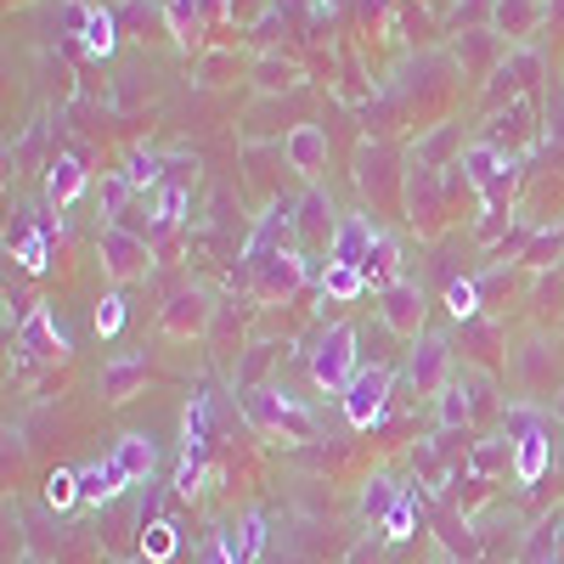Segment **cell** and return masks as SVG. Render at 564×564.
<instances>
[{"label":"cell","instance_id":"obj_1","mask_svg":"<svg viewBox=\"0 0 564 564\" xmlns=\"http://www.w3.org/2000/svg\"><path fill=\"white\" fill-rule=\"evenodd\" d=\"M243 412H249V423H254L260 435H282L289 446L316 441V412L300 395H289V390H249Z\"/></svg>","mask_w":564,"mask_h":564},{"label":"cell","instance_id":"obj_2","mask_svg":"<svg viewBox=\"0 0 564 564\" xmlns=\"http://www.w3.org/2000/svg\"><path fill=\"white\" fill-rule=\"evenodd\" d=\"M356 327L350 322H334L327 334L316 339V356H311V379L322 395H345L350 379H356Z\"/></svg>","mask_w":564,"mask_h":564},{"label":"cell","instance_id":"obj_3","mask_svg":"<svg viewBox=\"0 0 564 564\" xmlns=\"http://www.w3.org/2000/svg\"><path fill=\"white\" fill-rule=\"evenodd\" d=\"M97 260H102V271L113 282H135V276H148V265H153V243L141 238V231H130V226H102Z\"/></svg>","mask_w":564,"mask_h":564},{"label":"cell","instance_id":"obj_4","mask_svg":"<svg viewBox=\"0 0 564 564\" xmlns=\"http://www.w3.org/2000/svg\"><path fill=\"white\" fill-rule=\"evenodd\" d=\"M249 276H254V294H260L265 305H276V300H294V294H300V282L311 276V254L289 243V249H276L271 260H260Z\"/></svg>","mask_w":564,"mask_h":564},{"label":"cell","instance_id":"obj_5","mask_svg":"<svg viewBox=\"0 0 564 564\" xmlns=\"http://www.w3.org/2000/svg\"><path fill=\"white\" fill-rule=\"evenodd\" d=\"M390 384H395V372H390V367H361V372H356L350 390L339 395V401H345V423H350V430H372V423L384 417Z\"/></svg>","mask_w":564,"mask_h":564},{"label":"cell","instance_id":"obj_6","mask_svg":"<svg viewBox=\"0 0 564 564\" xmlns=\"http://www.w3.org/2000/svg\"><path fill=\"white\" fill-rule=\"evenodd\" d=\"M406 379H412L417 395H430V401H435V395L452 384V345H446L441 334H423L417 350L406 356Z\"/></svg>","mask_w":564,"mask_h":564},{"label":"cell","instance_id":"obj_7","mask_svg":"<svg viewBox=\"0 0 564 564\" xmlns=\"http://www.w3.org/2000/svg\"><path fill=\"white\" fill-rule=\"evenodd\" d=\"M547 468H553V435L542 430V423H525V430L513 435V486L536 491Z\"/></svg>","mask_w":564,"mask_h":564},{"label":"cell","instance_id":"obj_8","mask_svg":"<svg viewBox=\"0 0 564 564\" xmlns=\"http://www.w3.org/2000/svg\"><path fill=\"white\" fill-rule=\"evenodd\" d=\"M457 170H463V181L475 186V193H486V198H497L502 186L513 181V164L491 148V141H468V148L457 153Z\"/></svg>","mask_w":564,"mask_h":564},{"label":"cell","instance_id":"obj_9","mask_svg":"<svg viewBox=\"0 0 564 564\" xmlns=\"http://www.w3.org/2000/svg\"><path fill=\"white\" fill-rule=\"evenodd\" d=\"M379 316H384L390 334H401V339H423V289H417L412 276L390 282V289L379 294Z\"/></svg>","mask_w":564,"mask_h":564},{"label":"cell","instance_id":"obj_10","mask_svg":"<svg viewBox=\"0 0 564 564\" xmlns=\"http://www.w3.org/2000/svg\"><path fill=\"white\" fill-rule=\"evenodd\" d=\"M18 350L40 356V361H52V356H68V334L57 327L52 305H29L23 322H18Z\"/></svg>","mask_w":564,"mask_h":564},{"label":"cell","instance_id":"obj_11","mask_svg":"<svg viewBox=\"0 0 564 564\" xmlns=\"http://www.w3.org/2000/svg\"><path fill=\"white\" fill-rule=\"evenodd\" d=\"M282 159H289L294 175L316 181L327 170V130L322 124H294L289 135H282Z\"/></svg>","mask_w":564,"mask_h":564},{"label":"cell","instance_id":"obj_12","mask_svg":"<svg viewBox=\"0 0 564 564\" xmlns=\"http://www.w3.org/2000/svg\"><path fill=\"white\" fill-rule=\"evenodd\" d=\"M159 327H164L170 339H193V334H204V327H209V294H204V289H181V294H170Z\"/></svg>","mask_w":564,"mask_h":564},{"label":"cell","instance_id":"obj_13","mask_svg":"<svg viewBox=\"0 0 564 564\" xmlns=\"http://www.w3.org/2000/svg\"><path fill=\"white\" fill-rule=\"evenodd\" d=\"M289 231H294V204H276L260 215V226L249 231V243H243V265L254 271L260 260H271L276 249H289Z\"/></svg>","mask_w":564,"mask_h":564},{"label":"cell","instance_id":"obj_14","mask_svg":"<svg viewBox=\"0 0 564 564\" xmlns=\"http://www.w3.org/2000/svg\"><path fill=\"white\" fill-rule=\"evenodd\" d=\"M372 238H379V226H372V215H345L339 231H334V243H327V260H339V265H361Z\"/></svg>","mask_w":564,"mask_h":564},{"label":"cell","instance_id":"obj_15","mask_svg":"<svg viewBox=\"0 0 564 564\" xmlns=\"http://www.w3.org/2000/svg\"><path fill=\"white\" fill-rule=\"evenodd\" d=\"M542 23V0H491V34L497 40H531Z\"/></svg>","mask_w":564,"mask_h":564},{"label":"cell","instance_id":"obj_16","mask_svg":"<svg viewBox=\"0 0 564 564\" xmlns=\"http://www.w3.org/2000/svg\"><path fill=\"white\" fill-rule=\"evenodd\" d=\"M339 220H345V215H334V204H327L322 193H305V198L294 204V231H300L305 243H334Z\"/></svg>","mask_w":564,"mask_h":564},{"label":"cell","instance_id":"obj_17","mask_svg":"<svg viewBox=\"0 0 564 564\" xmlns=\"http://www.w3.org/2000/svg\"><path fill=\"white\" fill-rule=\"evenodd\" d=\"M113 463H119V475H124L130 486H148V480H153V468H159V446H153V435H119Z\"/></svg>","mask_w":564,"mask_h":564},{"label":"cell","instance_id":"obj_18","mask_svg":"<svg viewBox=\"0 0 564 564\" xmlns=\"http://www.w3.org/2000/svg\"><path fill=\"white\" fill-rule=\"evenodd\" d=\"M85 186H90V170L79 164V153H57V164L45 170V198H52L57 209H68Z\"/></svg>","mask_w":564,"mask_h":564},{"label":"cell","instance_id":"obj_19","mask_svg":"<svg viewBox=\"0 0 564 564\" xmlns=\"http://www.w3.org/2000/svg\"><path fill=\"white\" fill-rule=\"evenodd\" d=\"M79 45L90 57H113L119 45V12L113 7H85L79 12Z\"/></svg>","mask_w":564,"mask_h":564},{"label":"cell","instance_id":"obj_20","mask_svg":"<svg viewBox=\"0 0 564 564\" xmlns=\"http://www.w3.org/2000/svg\"><path fill=\"white\" fill-rule=\"evenodd\" d=\"M124 486H130V480L119 475V463H113V457H102V463H85V468H79V502H90V508L113 502Z\"/></svg>","mask_w":564,"mask_h":564},{"label":"cell","instance_id":"obj_21","mask_svg":"<svg viewBox=\"0 0 564 564\" xmlns=\"http://www.w3.org/2000/svg\"><path fill=\"white\" fill-rule=\"evenodd\" d=\"M361 271H367V289H379V294L390 289V282H401V243L390 238V231H379V238H372Z\"/></svg>","mask_w":564,"mask_h":564},{"label":"cell","instance_id":"obj_22","mask_svg":"<svg viewBox=\"0 0 564 564\" xmlns=\"http://www.w3.org/2000/svg\"><path fill=\"white\" fill-rule=\"evenodd\" d=\"M361 294H367V271L327 260V271H322V311H327V305H350V300H361Z\"/></svg>","mask_w":564,"mask_h":564},{"label":"cell","instance_id":"obj_23","mask_svg":"<svg viewBox=\"0 0 564 564\" xmlns=\"http://www.w3.org/2000/svg\"><path fill=\"white\" fill-rule=\"evenodd\" d=\"M141 384H148V356H119L102 367V395L108 401H130Z\"/></svg>","mask_w":564,"mask_h":564},{"label":"cell","instance_id":"obj_24","mask_svg":"<svg viewBox=\"0 0 564 564\" xmlns=\"http://www.w3.org/2000/svg\"><path fill=\"white\" fill-rule=\"evenodd\" d=\"M204 446H209V395H193L181 412V457L204 463Z\"/></svg>","mask_w":564,"mask_h":564},{"label":"cell","instance_id":"obj_25","mask_svg":"<svg viewBox=\"0 0 564 564\" xmlns=\"http://www.w3.org/2000/svg\"><path fill=\"white\" fill-rule=\"evenodd\" d=\"M401 497H406V491L395 486V475H384V468H379V475H372V480L361 486V502H356V508H361V520L384 525L390 513H395V502H401Z\"/></svg>","mask_w":564,"mask_h":564},{"label":"cell","instance_id":"obj_26","mask_svg":"<svg viewBox=\"0 0 564 564\" xmlns=\"http://www.w3.org/2000/svg\"><path fill=\"white\" fill-rule=\"evenodd\" d=\"M406 204H412V215H423V220L441 215V175H435V164H412Z\"/></svg>","mask_w":564,"mask_h":564},{"label":"cell","instance_id":"obj_27","mask_svg":"<svg viewBox=\"0 0 564 564\" xmlns=\"http://www.w3.org/2000/svg\"><path fill=\"white\" fill-rule=\"evenodd\" d=\"M508 463H513V441L491 435V441H480L475 452H468V480H497Z\"/></svg>","mask_w":564,"mask_h":564},{"label":"cell","instance_id":"obj_28","mask_svg":"<svg viewBox=\"0 0 564 564\" xmlns=\"http://www.w3.org/2000/svg\"><path fill=\"white\" fill-rule=\"evenodd\" d=\"M468 412H475V401H468L463 379H452V384L435 395V417H441V430H463V423H468Z\"/></svg>","mask_w":564,"mask_h":564},{"label":"cell","instance_id":"obj_29","mask_svg":"<svg viewBox=\"0 0 564 564\" xmlns=\"http://www.w3.org/2000/svg\"><path fill=\"white\" fill-rule=\"evenodd\" d=\"M446 311H452V322H475L480 316V282L475 276L446 282Z\"/></svg>","mask_w":564,"mask_h":564},{"label":"cell","instance_id":"obj_30","mask_svg":"<svg viewBox=\"0 0 564 564\" xmlns=\"http://www.w3.org/2000/svg\"><path fill=\"white\" fill-rule=\"evenodd\" d=\"M130 193H135V186H130V175H124V170H108V175H102V215H108V226H119V215H124Z\"/></svg>","mask_w":564,"mask_h":564},{"label":"cell","instance_id":"obj_31","mask_svg":"<svg viewBox=\"0 0 564 564\" xmlns=\"http://www.w3.org/2000/svg\"><path fill=\"white\" fill-rule=\"evenodd\" d=\"M141 553H148V564H170L175 558V525L153 520L148 531H141Z\"/></svg>","mask_w":564,"mask_h":564},{"label":"cell","instance_id":"obj_32","mask_svg":"<svg viewBox=\"0 0 564 564\" xmlns=\"http://www.w3.org/2000/svg\"><path fill=\"white\" fill-rule=\"evenodd\" d=\"M531 271H547V265H558L564 260V238H558V231H536V238H531V249L520 254Z\"/></svg>","mask_w":564,"mask_h":564},{"label":"cell","instance_id":"obj_33","mask_svg":"<svg viewBox=\"0 0 564 564\" xmlns=\"http://www.w3.org/2000/svg\"><path fill=\"white\" fill-rule=\"evenodd\" d=\"M45 502H52L57 513L74 508V502H79V468H57V475L45 480Z\"/></svg>","mask_w":564,"mask_h":564},{"label":"cell","instance_id":"obj_34","mask_svg":"<svg viewBox=\"0 0 564 564\" xmlns=\"http://www.w3.org/2000/svg\"><path fill=\"white\" fill-rule=\"evenodd\" d=\"M231 531H238L243 558L254 564V558H260V547H265V513H260V508H249V513H243V525H231Z\"/></svg>","mask_w":564,"mask_h":564},{"label":"cell","instance_id":"obj_35","mask_svg":"<svg viewBox=\"0 0 564 564\" xmlns=\"http://www.w3.org/2000/svg\"><path fill=\"white\" fill-rule=\"evenodd\" d=\"M384 536H390V542H412V536H417V502H412V497L395 502V513L384 520Z\"/></svg>","mask_w":564,"mask_h":564},{"label":"cell","instance_id":"obj_36","mask_svg":"<svg viewBox=\"0 0 564 564\" xmlns=\"http://www.w3.org/2000/svg\"><path fill=\"white\" fill-rule=\"evenodd\" d=\"M45 249H52V238H45V226H34L29 238H18V265L23 271H45Z\"/></svg>","mask_w":564,"mask_h":564},{"label":"cell","instance_id":"obj_37","mask_svg":"<svg viewBox=\"0 0 564 564\" xmlns=\"http://www.w3.org/2000/svg\"><path fill=\"white\" fill-rule=\"evenodd\" d=\"M119 327H124V294H102V305H97V334H102V339H119Z\"/></svg>","mask_w":564,"mask_h":564},{"label":"cell","instance_id":"obj_38","mask_svg":"<svg viewBox=\"0 0 564 564\" xmlns=\"http://www.w3.org/2000/svg\"><path fill=\"white\" fill-rule=\"evenodd\" d=\"M181 215H186V186L170 181L164 193H159V226H181Z\"/></svg>","mask_w":564,"mask_h":564},{"label":"cell","instance_id":"obj_39","mask_svg":"<svg viewBox=\"0 0 564 564\" xmlns=\"http://www.w3.org/2000/svg\"><path fill=\"white\" fill-rule=\"evenodd\" d=\"M124 175H130V186H135V193H141V186H159V153H135L130 164H124Z\"/></svg>","mask_w":564,"mask_h":564},{"label":"cell","instance_id":"obj_40","mask_svg":"<svg viewBox=\"0 0 564 564\" xmlns=\"http://www.w3.org/2000/svg\"><path fill=\"white\" fill-rule=\"evenodd\" d=\"M254 74H260L265 90H282V85H294V79H300V68H294V63H282V57H265Z\"/></svg>","mask_w":564,"mask_h":564},{"label":"cell","instance_id":"obj_41","mask_svg":"<svg viewBox=\"0 0 564 564\" xmlns=\"http://www.w3.org/2000/svg\"><path fill=\"white\" fill-rule=\"evenodd\" d=\"M204 491V463H186L181 457V475H175V497H186V502H193Z\"/></svg>","mask_w":564,"mask_h":564},{"label":"cell","instance_id":"obj_42","mask_svg":"<svg viewBox=\"0 0 564 564\" xmlns=\"http://www.w3.org/2000/svg\"><path fill=\"white\" fill-rule=\"evenodd\" d=\"M209 564H249V558H243V547H238V531H220V536H215Z\"/></svg>","mask_w":564,"mask_h":564},{"label":"cell","instance_id":"obj_43","mask_svg":"<svg viewBox=\"0 0 564 564\" xmlns=\"http://www.w3.org/2000/svg\"><path fill=\"white\" fill-rule=\"evenodd\" d=\"M446 148H452V130H435V135H430V141H423V148H417V159H423V164H435V159H441Z\"/></svg>","mask_w":564,"mask_h":564},{"label":"cell","instance_id":"obj_44","mask_svg":"<svg viewBox=\"0 0 564 564\" xmlns=\"http://www.w3.org/2000/svg\"><path fill=\"white\" fill-rule=\"evenodd\" d=\"M558 417H564V390H558Z\"/></svg>","mask_w":564,"mask_h":564}]
</instances>
